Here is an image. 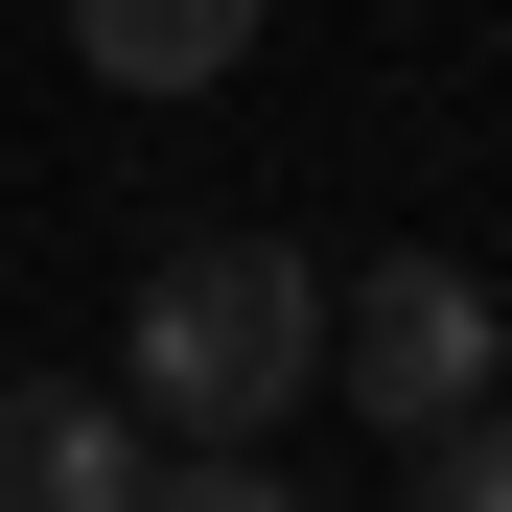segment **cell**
I'll return each instance as SVG.
<instances>
[{
    "instance_id": "cell-1",
    "label": "cell",
    "mask_w": 512,
    "mask_h": 512,
    "mask_svg": "<svg viewBox=\"0 0 512 512\" xmlns=\"http://www.w3.org/2000/svg\"><path fill=\"white\" fill-rule=\"evenodd\" d=\"M117 396L163 419V443H280V419L326 396V280L280 233H187V256H140V303H117Z\"/></svg>"
},
{
    "instance_id": "cell-2",
    "label": "cell",
    "mask_w": 512,
    "mask_h": 512,
    "mask_svg": "<svg viewBox=\"0 0 512 512\" xmlns=\"http://www.w3.org/2000/svg\"><path fill=\"white\" fill-rule=\"evenodd\" d=\"M326 373H350L396 443H443V419L512 373V326H489V280H466V256H373V280H326Z\"/></svg>"
},
{
    "instance_id": "cell-3",
    "label": "cell",
    "mask_w": 512,
    "mask_h": 512,
    "mask_svg": "<svg viewBox=\"0 0 512 512\" xmlns=\"http://www.w3.org/2000/svg\"><path fill=\"white\" fill-rule=\"evenodd\" d=\"M163 466V419L117 373H0V512H140Z\"/></svg>"
},
{
    "instance_id": "cell-4",
    "label": "cell",
    "mask_w": 512,
    "mask_h": 512,
    "mask_svg": "<svg viewBox=\"0 0 512 512\" xmlns=\"http://www.w3.org/2000/svg\"><path fill=\"white\" fill-rule=\"evenodd\" d=\"M70 47H94L117 94H210V70L256 47V0H70Z\"/></svg>"
},
{
    "instance_id": "cell-5",
    "label": "cell",
    "mask_w": 512,
    "mask_h": 512,
    "mask_svg": "<svg viewBox=\"0 0 512 512\" xmlns=\"http://www.w3.org/2000/svg\"><path fill=\"white\" fill-rule=\"evenodd\" d=\"M419 512H512V396H466L443 443H419Z\"/></svg>"
},
{
    "instance_id": "cell-6",
    "label": "cell",
    "mask_w": 512,
    "mask_h": 512,
    "mask_svg": "<svg viewBox=\"0 0 512 512\" xmlns=\"http://www.w3.org/2000/svg\"><path fill=\"white\" fill-rule=\"evenodd\" d=\"M140 512H303V489L256 466V443H163V466H140Z\"/></svg>"
}]
</instances>
